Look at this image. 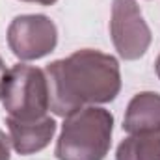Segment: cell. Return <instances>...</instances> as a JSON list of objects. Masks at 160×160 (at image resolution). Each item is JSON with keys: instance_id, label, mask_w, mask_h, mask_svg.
<instances>
[{"instance_id": "1", "label": "cell", "mask_w": 160, "mask_h": 160, "mask_svg": "<svg viewBox=\"0 0 160 160\" xmlns=\"http://www.w3.org/2000/svg\"><path fill=\"white\" fill-rule=\"evenodd\" d=\"M50 110L67 118L86 104L110 102L121 89L119 63L114 56L84 48L45 69Z\"/></svg>"}, {"instance_id": "2", "label": "cell", "mask_w": 160, "mask_h": 160, "mask_svg": "<svg viewBox=\"0 0 160 160\" xmlns=\"http://www.w3.org/2000/svg\"><path fill=\"white\" fill-rule=\"evenodd\" d=\"M114 118L104 108L86 106L63 121L56 143L58 160H102L112 143Z\"/></svg>"}, {"instance_id": "3", "label": "cell", "mask_w": 160, "mask_h": 160, "mask_svg": "<svg viewBox=\"0 0 160 160\" xmlns=\"http://www.w3.org/2000/svg\"><path fill=\"white\" fill-rule=\"evenodd\" d=\"M0 97L8 118L15 119H39L47 116V110L50 108L48 82L45 73L24 63H19L8 71Z\"/></svg>"}, {"instance_id": "4", "label": "cell", "mask_w": 160, "mask_h": 160, "mask_svg": "<svg viewBox=\"0 0 160 160\" xmlns=\"http://www.w3.org/2000/svg\"><path fill=\"white\" fill-rule=\"evenodd\" d=\"M110 32L116 50L125 60H138L151 43V30L134 0H114Z\"/></svg>"}, {"instance_id": "5", "label": "cell", "mask_w": 160, "mask_h": 160, "mask_svg": "<svg viewBox=\"0 0 160 160\" xmlns=\"http://www.w3.org/2000/svg\"><path fill=\"white\" fill-rule=\"evenodd\" d=\"M58 32L45 15H21L8 28V45L21 60H38L54 50Z\"/></svg>"}, {"instance_id": "6", "label": "cell", "mask_w": 160, "mask_h": 160, "mask_svg": "<svg viewBox=\"0 0 160 160\" xmlns=\"http://www.w3.org/2000/svg\"><path fill=\"white\" fill-rule=\"evenodd\" d=\"M8 130L13 149L19 155H32L48 145L56 132V123L52 118L45 116L39 119L22 121L15 118H8Z\"/></svg>"}, {"instance_id": "7", "label": "cell", "mask_w": 160, "mask_h": 160, "mask_svg": "<svg viewBox=\"0 0 160 160\" xmlns=\"http://www.w3.org/2000/svg\"><path fill=\"white\" fill-rule=\"evenodd\" d=\"M123 128L128 134H145L160 130V95L158 93H138L127 108Z\"/></svg>"}, {"instance_id": "8", "label": "cell", "mask_w": 160, "mask_h": 160, "mask_svg": "<svg viewBox=\"0 0 160 160\" xmlns=\"http://www.w3.org/2000/svg\"><path fill=\"white\" fill-rule=\"evenodd\" d=\"M118 160H160V130L132 134L118 147Z\"/></svg>"}, {"instance_id": "9", "label": "cell", "mask_w": 160, "mask_h": 160, "mask_svg": "<svg viewBox=\"0 0 160 160\" xmlns=\"http://www.w3.org/2000/svg\"><path fill=\"white\" fill-rule=\"evenodd\" d=\"M0 160H9V145L6 134L0 130Z\"/></svg>"}, {"instance_id": "10", "label": "cell", "mask_w": 160, "mask_h": 160, "mask_svg": "<svg viewBox=\"0 0 160 160\" xmlns=\"http://www.w3.org/2000/svg\"><path fill=\"white\" fill-rule=\"evenodd\" d=\"M6 75H8V69H6V63H4V60L0 58V93H2V86H4Z\"/></svg>"}, {"instance_id": "11", "label": "cell", "mask_w": 160, "mask_h": 160, "mask_svg": "<svg viewBox=\"0 0 160 160\" xmlns=\"http://www.w3.org/2000/svg\"><path fill=\"white\" fill-rule=\"evenodd\" d=\"M24 2H38V4H43V6H50V4H54L56 0H24Z\"/></svg>"}, {"instance_id": "12", "label": "cell", "mask_w": 160, "mask_h": 160, "mask_svg": "<svg viewBox=\"0 0 160 160\" xmlns=\"http://www.w3.org/2000/svg\"><path fill=\"white\" fill-rule=\"evenodd\" d=\"M155 69H157V75H158V78H160V56L157 58V63H155Z\"/></svg>"}]
</instances>
